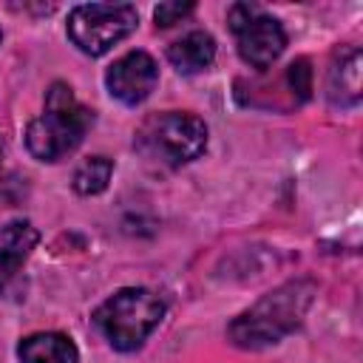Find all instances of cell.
<instances>
[{
  "instance_id": "4fadbf2b",
  "label": "cell",
  "mask_w": 363,
  "mask_h": 363,
  "mask_svg": "<svg viewBox=\"0 0 363 363\" xmlns=\"http://www.w3.org/2000/svg\"><path fill=\"white\" fill-rule=\"evenodd\" d=\"M286 79H289L292 91H295L301 99L309 96V91H312V71H309V62H306V60L292 62V65L286 68Z\"/></svg>"
},
{
  "instance_id": "ba28073f",
  "label": "cell",
  "mask_w": 363,
  "mask_h": 363,
  "mask_svg": "<svg viewBox=\"0 0 363 363\" xmlns=\"http://www.w3.org/2000/svg\"><path fill=\"white\" fill-rule=\"evenodd\" d=\"M37 241H40V233L31 221L17 218V221H9L0 227V295L9 289V284L20 272L23 261L37 247Z\"/></svg>"
},
{
  "instance_id": "52a82bcc",
  "label": "cell",
  "mask_w": 363,
  "mask_h": 363,
  "mask_svg": "<svg viewBox=\"0 0 363 363\" xmlns=\"http://www.w3.org/2000/svg\"><path fill=\"white\" fill-rule=\"evenodd\" d=\"M156 82H159V68L147 51H128L105 74L108 94L130 108L145 102L153 94Z\"/></svg>"
},
{
  "instance_id": "5b68a950",
  "label": "cell",
  "mask_w": 363,
  "mask_h": 363,
  "mask_svg": "<svg viewBox=\"0 0 363 363\" xmlns=\"http://www.w3.org/2000/svg\"><path fill=\"white\" fill-rule=\"evenodd\" d=\"M136 26L139 14L130 3H82L68 14V37L88 57L108 54L113 45L130 37Z\"/></svg>"
},
{
  "instance_id": "3957f363",
  "label": "cell",
  "mask_w": 363,
  "mask_h": 363,
  "mask_svg": "<svg viewBox=\"0 0 363 363\" xmlns=\"http://www.w3.org/2000/svg\"><path fill=\"white\" fill-rule=\"evenodd\" d=\"M164 301L145 286H125L102 301L94 323L116 352H136L147 335L162 323Z\"/></svg>"
},
{
  "instance_id": "277c9868",
  "label": "cell",
  "mask_w": 363,
  "mask_h": 363,
  "mask_svg": "<svg viewBox=\"0 0 363 363\" xmlns=\"http://www.w3.org/2000/svg\"><path fill=\"white\" fill-rule=\"evenodd\" d=\"M136 145L145 156L167 164L182 167L199 159L207 147V125L196 113L187 111H164L153 113L136 130Z\"/></svg>"
},
{
  "instance_id": "9a60e30c",
  "label": "cell",
  "mask_w": 363,
  "mask_h": 363,
  "mask_svg": "<svg viewBox=\"0 0 363 363\" xmlns=\"http://www.w3.org/2000/svg\"><path fill=\"white\" fill-rule=\"evenodd\" d=\"M3 162H6V145H3V139H0V187H3Z\"/></svg>"
},
{
  "instance_id": "8fae6325",
  "label": "cell",
  "mask_w": 363,
  "mask_h": 363,
  "mask_svg": "<svg viewBox=\"0 0 363 363\" xmlns=\"http://www.w3.org/2000/svg\"><path fill=\"white\" fill-rule=\"evenodd\" d=\"M216 57V40L207 31H190L167 48V62L179 74H199Z\"/></svg>"
},
{
  "instance_id": "6da1fadb",
  "label": "cell",
  "mask_w": 363,
  "mask_h": 363,
  "mask_svg": "<svg viewBox=\"0 0 363 363\" xmlns=\"http://www.w3.org/2000/svg\"><path fill=\"white\" fill-rule=\"evenodd\" d=\"M315 284L312 281H289L272 292H267L258 303L241 312L230 326L227 337L241 349H264L295 332L312 303Z\"/></svg>"
},
{
  "instance_id": "7c38bea8",
  "label": "cell",
  "mask_w": 363,
  "mask_h": 363,
  "mask_svg": "<svg viewBox=\"0 0 363 363\" xmlns=\"http://www.w3.org/2000/svg\"><path fill=\"white\" fill-rule=\"evenodd\" d=\"M111 173H113V162L108 156H88L85 162H79V167L74 170V179H71V187L79 193V196H96L108 187L111 182Z\"/></svg>"
},
{
  "instance_id": "9c48e42d",
  "label": "cell",
  "mask_w": 363,
  "mask_h": 363,
  "mask_svg": "<svg viewBox=\"0 0 363 363\" xmlns=\"http://www.w3.org/2000/svg\"><path fill=\"white\" fill-rule=\"evenodd\" d=\"M326 96L335 108H352L360 102V51L346 48L335 57L326 79Z\"/></svg>"
},
{
  "instance_id": "5bb4252c",
  "label": "cell",
  "mask_w": 363,
  "mask_h": 363,
  "mask_svg": "<svg viewBox=\"0 0 363 363\" xmlns=\"http://www.w3.org/2000/svg\"><path fill=\"white\" fill-rule=\"evenodd\" d=\"M193 9H196L193 3H159L156 11H153V17H156V26H164L167 28V26L184 20Z\"/></svg>"
},
{
  "instance_id": "7a4b0ae2",
  "label": "cell",
  "mask_w": 363,
  "mask_h": 363,
  "mask_svg": "<svg viewBox=\"0 0 363 363\" xmlns=\"http://www.w3.org/2000/svg\"><path fill=\"white\" fill-rule=\"evenodd\" d=\"M91 125L94 111L79 105L65 82H54L45 96V113L31 119L26 130V147L40 162H60L82 142Z\"/></svg>"
},
{
  "instance_id": "2e32d148",
  "label": "cell",
  "mask_w": 363,
  "mask_h": 363,
  "mask_svg": "<svg viewBox=\"0 0 363 363\" xmlns=\"http://www.w3.org/2000/svg\"><path fill=\"white\" fill-rule=\"evenodd\" d=\"M0 43H3V34H0Z\"/></svg>"
},
{
  "instance_id": "30bf717a",
  "label": "cell",
  "mask_w": 363,
  "mask_h": 363,
  "mask_svg": "<svg viewBox=\"0 0 363 363\" xmlns=\"http://www.w3.org/2000/svg\"><path fill=\"white\" fill-rule=\"evenodd\" d=\"M20 363H79L74 340L62 332H34L17 346Z\"/></svg>"
},
{
  "instance_id": "8992f818",
  "label": "cell",
  "mask_w": 363,
  "mask_h": 363,
  "mask_svg": "<svg viewBox=\"0 0 363 363\" xmlns=\"http://www.w3.org/2000/svg\"><path fill=\"white\" fill-rule=\"evenodd\" d=\"M230 28L235 34L238 54L252 68H269L286 48L284 26L264 14L258 6L235 3L230 9Z\"/></svg>"
}]
</instances>
